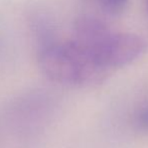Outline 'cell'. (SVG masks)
Instances as JSON below:
<instances>
[{
    "label": "cell",
    "mask_w": 148,
    "mask_h": 148,
    "mask_svg": "<svg viewBox=\"0 0 148 148\" xmlns=\"http://www.w3.org/2000/svg\"><path fill=\"white\" fill-rule=\"evenodd\" d=\"M145 6H146V10L148 12V0H145Z\"/></svg>",
    "instance_id": "8992f818"
},
{
    "label": "cell",
    "mask_w": 148,
    "mask_h": 148,
    "mask_svg": "<svg viewBox=\"0 0 148 148\" xmlns=\"http://www.w3.org/2000/svg\"><path fill=\"white\" fill-rule=\"evenodd\" d=\"M135 122L142 130H148V103L141 106L135 115Z\"/></svg>",
    "instance_id": "5b68a950"
},
{
    "label": "cell",
    "mask_w": 148,
    "mask_h": 148,
    "mask_svg": "<svg viewBox=\"0 0 148 148\" xmlns=\"http://www.w3.org/2000/svg\"><path fill=\"white\" fill-rule=\"evenodd\" d=\"M146 49V42L134 33L110 32L94 55L96 62L111 74L115 69L137 60Z\"/></svg>",
    "instance_id": "7a4b0ae2"
},
{
    "label": "cell",
    "mask_w": 148,
    "mask_h": 148,
    "mask_svg": "<svg viewBox=\"0 0 148 148\" xmlns=\"http://www.w3.org/2000/svg\"><path fill=\"white\" fill-rule=\"evenodd\" d=\"M37 62L45 77L66 86H90L110 75L73 40L47 42L39 49Z\"/></svg>",
    "instance_id": "6da1fadb"
},
{
    "label": "cell",
    "mask_w": 148,
    "mask_h": 148,
    "mask_svg": "<svg viewBox=\"0 0 148 148\" xmlns=\"http://www.w3.org/2000/svg\"><path fill=\"white\" fill-rule=\"evenodd\" d=\"M110 32L111 30L101 20L93 16H81L75 21L72 40L95 60L94 55L96 51Z\"/></svg>",
    "instance_id": "3957f363"
},
{
    "label": "cell",
    "mask_w": 148,
    "mask_h": 148,
    "mask_svg": "<svg viewBox=\"0 0 148 148\" xmlns=\"http://www.w3.org/2000/svg\"><path fill=\"white\" fill-rule=\"evenodd\" d=\"M102 7L110 13H117L123 9L128 0H100Z\"/></svg>",
    "instance_id": "277c9868"
}]
</instances>
